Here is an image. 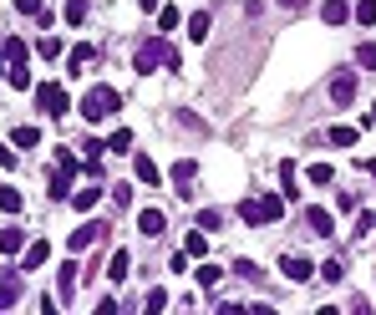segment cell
Instances as JSON below:
<instances>
[{
  "mask_svg": "<svg viewBox=\"0 0 376 315\" xmlns=\"http://www.w3.org/2000/svg\"><path fill=\"white\" fill-rule=\"evenodd\" d=\"M77 112H82L86 122H107V117H117V112H122V92H117V87H107V81H97V87L82 97V107H77Z\"/></svg>",
  "mask_w": 376,
  "mask_h": 315,
  "instance_id": "1",
  "label": "cell"
},
{
  "mask_svg": "<svg viewBox=\"0 0 376 315\" xmlns=\"http://www.w3.org/2000/svg\"><path fill=\"white\" fill-rule=\"evenodd\" d=\"M132 67H138L143 76H153V72H158V67H179V51H173L168 46V41H158V36H153V41H143V46H138V56H132Z\"/></svg>",
  "mask_w": 376,
  "mask_h": 315,
  "instance_id": "2",
  "label": "cell"
},
{
  "mask_svg": "<svg viewBox=\"0 0 376 315\" xmlns=\"http://www.w3.org/2000/svg\"><path fill=\"white\" fill-rule=\"evenodd\" d=\"M285 214V194H259V199H245V203H239V219H245V224H275Z\"/></svg>",
  "mask_w": 376,
  "mask_h": 315,
  "instance_id": "3",
  "label": "cell"
},
{
  "mask_svg": "<svg viewBox=\"0 0 376 315\" xmlns=\"http://www.w3.org/2000/svg\"><path fill=\"white\" fill-rule=\"evenodd\" d=\"M31 92H36V107L46 112V117H66V112H72V97H66L61 81H36Z\"/></svg>",
  "mask_w": 376,
  "mask_h": 315,
  "instance_id": "4",
  "label": "cell"
},
{
  "mask_svg": "<svg viewBox=\"0 0 376 315\" xmlns=\"http://www.w3.org/2000/svg\"><path fill=\"white\" fill-rule=\"evenodd\" d=\"M72 173H77V153H66L56 158V173H51V199H72Z\"/></svg>",
  "mask_w": 376,
  "mask_h": 315,
  "instance_id": "5",
  "label": "cell"
},
{
  "mask_svg": "<svg viewBox=\"0 0 376 315\" xmlns=\"http://www.w3.org/2000/svg\"><path fill=\"white\" fill-rule=\"evenodd\" d=\"M102 234H107V224H102V219H86L77 234H66V249H72V255H82V249H92Z\"/></svg>",
  "mask_w": 376,
  "mask_h": 315,
  "instance_id": "6",
  "label": "cell"
},
{
  "mask_svg": "<svg viewBox=\"0 0 376 315\" xmlns=\"http://www.w3.org/2000/svg\"><path fill=\"white\" fill-rule=\"evenodd\" d=\"M330 102H336V107H351V102H356V72L330 76Z\"/></svg>",
  "mask_w": 376,
  "mask_h": 315,
  "instance_id": "7",
  "label": "cell"
},
{
  "mask_svg": "<svg viewBox=\"0 0 376 315\" xmlns=\"http://www.w3.org/2000/svg\"><path fill=\"white\" fill-rule=\"evenodd\" d=\"M280 275L295 280V285H305V280H316V264L305 260V255H285V260H280Z\"/></svg>",
  "mask_w": 376,
  "mask_h": 315,
  "instance_id": "8",
  "label": "cell"
},
{
  "mask_svg": "<svg viewBox=\"0 0 376 315\" xmlns=\"http://www.w3.org/2000/svg\"><path fill=\"white\" fill-rule=\"evenodd\" d=\"M193 173H198V163L193 158H179L173 163V183H179V199H193L188 188H193Z\"/></svg>",
  "mask_w": 376,
  "mask_h": 315,
  "instance_id": "9",
  "label": "cell"
},
{
  "mask_svg": "<svg viewBox=\"0 0 376 315\" xmlns=\"http://www.w3.org/2000/svg\"><path fill=\"white\" fill-rule=\"evenodd\" d=\"M46 260H51V244L46 239H31L26 249H20V264H26V269H41Z\"/></svg>",
  "mask_w": 376,
  "mask_h": 315,
  "instance_id": "10",
  "label": "cell"
},
{
  "mask_svg": "<svg viewBox=\"0 0 376 315\" xmlns=\"http://www.w3.org/2000/svg\"><path fill=\"white\" fill-rule=\"evenodd\" d=\"M138 229H143L148 239H158L163 229H168V219H163V208H143V214H138Z\"/></svg>",
  "mask_w": 376,
  "mask_h": 315,
  "instance_id": "11",
  "label": "cell"
},
{
  "mask_svg": "<svg viewBox=\"0 0 376 315\" xmlns=\"http://www.w3.org/2000/svg\"><path fill=\"white\" fill-rule=\"evenodd\" d=\"M26 244H31V239H26V229H15V224H11V229H0V255H20Z\"/></svg>",
  "mask_w": 376,
  "mask_h": 315,
  "instance_id": "12",
  "label": "cell"
},
{
  "mask_svg": "<svg viewBox=\"0 0 376 315\" xmlns=\"http://www.w3.org/2000/svg\"><path fill=\"white\" fill-rule=\"evenodd\" d=\"M11 142H15L20 153H26V148H41V128H36V122H20V128L11 133Z\"/></svg>",
  "mask_w": 376,
  "mask_h": 315,
  "instance_id": "13",
  "label": "cell"
},
{
  "mask_svg": "<svg viewBox=\"0 0 376 315\" xmlns=\"http://www.w3.org/2000/svg\"><path fill=\"white\" fill-rule=\"evenodd\" d=\"M56 295H61V300H72V295H77V260H72V264H61V275H56Z\"/></svg>",
  "mask_w": 376,
  "mask_h": 315,
  "instance_id": "14",
  "label": "cell"
},
{
  "mask_svg": "<svg viewBox=\"0 0 376 315\" xmlns=\"http://www.w3.org/2000/svg\"><path fill=\"white\" fill-rule=\"evenodd\" d=\"M305 224H311L320 239H325V234H336V219H330V208H311V214H305Z\"/></svg>",
  "mask_w": 376,
  "mask_h": 315,
  "instance_id": "15",
  "label": "cell"
},
{
  "mask_svg": "<svg viewBox=\"0 0 376 315\" xmlns=\"http://www.w3.org/2000/svg\"><path fill=\"white\" fill-rule=\"evenodd\" d=\"M132 173H138V183H158V178H163V173H158V163H153L148 153L132 158Z\"/></svg>",
  "mask_w": 376,
  "mask_h": 315,
  "instance_id": "16",
  "label": "cell"
},
{
  "mask_svg": "<svg viewBox=\"0 0 376 315\" xmlns=\"http://www.w3.org/2000/svg\"><path fill=\"white\" fill-rule=\"evenodd\" d=\"M356 138H361V133H356V128H346V122L325 133V142H330V148H356Z\"/></svg>",
  "mask_w": 376,
  "mask_h": 315,
  "instance_id": "17",
  "label": "cell"
},
{
  "mask_svg": "<svg viewBox=\"0 0 376 315\" xmlns=\"http://www.w3.org/2000/svg\"><path fill=\"white\" fill-rule=\"evenodd\" d=\"M320 15H325V26H341V20H351V6H346V0H325Z\"/></svg>",
  "mask_w": 376,
  "mask_h": 315,
  "instance_id": "18",
  "label": "cell"
},
{
  "mask_svg": "<svg viewBox=\"0 0 376 315\" xmlns=\"http://www.w3.org/2000/svg\"><path fill=\"white\" fill-rule=\"evenodd\" d=\"M127 264H132V260H127V249H117V255L107 260V280H112V285H122V280H127Z\"/></svg>",
  "mask_w": 376,
  "mask_h": 315,
  "instance_id": "19",
  "label": "cell"
},
{
  "mask_svg": "<svg viewBox=\"0 0 376 315\" xmlns=\"http://www.w3.org/2000/svg\"><path fill=\"white\" fill-rule=\"evenodd\" d=\"M15 11L20 15H36V26H51V11L41 6V0H15Z\"/></svg>",
  "mask_w": 376,
  "mask_h": 315,
  "instance_id": "20",
  "label": "cell"
},
{
  "mask_svg": "<svg viewBox=\"0 0 376 315\" xmlns=\"http://www.w3.org/2000/svg\"><path fill=\"white\" fill-rule=\"evenodd\" d=\"M209 26H214L209 11H193V15H188V41H204V36H209Z\"/></svg>",
  "mask_w": 376,
  "mask_h": 315,
  "instance_id": "21",
  "label": "cell"
},
{
  "mask_svg": "<svg viewBox=\"0 0 376 315\" xmlns=\"http://www.w3.org/2000/svg\"><path fill=\"white\" fill-rule=\"evenodd\" d=\"M86 61H97V46H86V41H82V46H72V51H66V67H86Z\"/></svg>",
  "mask_w": 376,
  "mask_h": 315,
  "instance_id": "22",
  "label": "cell"
},
{
  "mask_svg": "<svg viewBox=\"0 0 376 315\" xmlns=\"http://www.w3.org/2000/svg\"><path fill=\"white\" fill-rule=\"evenodd\" d=\"M20 300V280L15 275H6V280H0V310H11Z\"/></svg>",
  "mask_w": 376,
  "mask_h": 315,
  "instance_id": "23",
  "label": "cell"
},
{
  "mask_svg": "<svg viewBox=\"0 0 376 315\" xmlns=\"http://www.w3.org/2000/svg\"><path fill=\"white\" fill-rule=\"evenodd\" d=\"M316 275H320L325 285H341V280H346V264H341V260H325V264L316 269Z\"/></svg>",
  "mask_w": 376,
  "mask_h": 315,
  "instance_id": "24",
  "label": "cell"
},
{
  "mask_svg": "<svg viewBox=\"0 0 376 315\" xmlns=\"http://www.w3.org/2000/svg\"><path fill=\"white\" fill-rule=\"evenodd\" d=\"M6 81H11L15 92H31V87H36V81H31V67H11V72H6Z\"/></svg>",
  "mask_w": 376,
  "mask_h": 315,
  "instance_id": "25",
  "label": "cell"
},
{
  "mask_svg": "<svg viewBox=\"0 0 376 315\" xmlns=\"http://www.w3.org/2000/svg\"><path fill=\"white\" fill-rule=\"evenodd\" d=\"M20 203H26V199H20V188H0V208H6V214H20Z\"/></svg>",
  "mask_w": 376,
  "mask_h": 315,
  "instance_id": "26",
  "label": "cell"
},
{
  "mask_svg": "<svg viewBox=\"0 0 376 315\" xmlns=\"http://www.w3.org/2000/svg\"><path fill=\"white\" fill-rule=\"evenodd\" d=\"M97 199H102V188H77V194H72V203L82 208V214H86V208H97Z\"/></svg>",
  "mask_w": 376,
  "mask_h": 315,
  "instance_id": "27",
  "label": "cell"
},
{
  "mask_svg": "<svg viewBox=\"0 0 376 315\" xmlns=\"http://www.w3.org/2000/svg\"><path fill=\"white\" fill-rule=\"evenodd\" d=\"M219 280H224V269H219V264H198V285H204V290H214Z\"/></svg>",
  "mask_w": 376,
  "mask_h": 315,
  "instance_id": "28",
  "label": "cell"
},
{
  "mask_svg": "<svg viewBox=\"0 0 376 315\" xmlns=\"http://www.w3.org/2000/svg\"><path fill=\"white\" fill-rule=\"evenodd\" d=\"M127 148H132V133L127 128H117L112 138H107V153H127Z\"/></svg>",
  "mask_w": 376,
  "mask_h": 315,
  "instance_id": "29",
  "label": "cell"
},
{
  "mask_svg": "<svg viewBox=\"0 0 376 315\" xmlns=\"http://www.w3.org/2000/svg\"><path fill=\"white\" fill-rule=\"evenodd\" d=\"M86 6H92V0H66V20L82 26V20H86Z\"/></svg>",
  "mask_w": 376,
  "mask_h": 315,
  "instance_id": "30",
  "label": "cell"
},
{
  "mask_svg": "<svg viewBox=\"0 0 376 315\" xmlns=\"http://www.w3.org/2000/svg\"><path fill=\"white\" fill-rule=\"evenodd\" d=\"M351 15H356V20H361V26H376V0H361V6H356V11H351Z\"/></svg>",
  "mask_w": 376,
  "mask_h": 315,
  "instance_id": "31",
  "label": "cell"
},
{
  "mask_svg": "<svg viewBox=\"0 0 376 315\" xmlns=\"http://www.w3.org/2000/svg\"><path fill=\"white\" fill-rule=\"evenodd\" d=\"M280 183H285V194H295V163L290 158H280Z\"/></svg>",
  "mask_w": 376,
  "mask_h": 315,
  "instance_id": "32",
  "label": "cell"
},
{
  "mask_svg": "<svg viewBox=\"0 0 376 315\" xmlns=\"http://www.w3.org/2000/svg\"><path fill=\"white\" fill-rule=\"evenodd\" d=\"M143 305H148V315H158V310L168 305V290H148V300H143Z\"/></svg>",
  "mask_w": 376,
  "mask_h": 315,
  "instance_id": "33",
  "label": "cell"
},
{
  "mask_svg": "<svg viewBox=\"0 0 376 315\" xmlns=\"http://www.w3.org/2000/svg\"><path fill=\"white\" fill-rule=\"evenodd\" d=\"M305 178H311V183L320 188V183H330V178H336V173H330V163H316V168H311V173H305Z\"/></svg>",
  "mask_w": 376,
  "mask_h": 315,
  "instance_id": "34",
  "label": "cell"
},
{
  "mask_svg": "<svg viewBox=\"0 0 376 315\" xmlns=\"http://www.w3.org/2000/svg\"><path fill=\"white\" fill-rule=\"evenodd\" d=\"M234 275H239V280H259V264H254V260H239Z\"/></svg>",
  "mask_w": 376,
  "mask_h": 315,
  "instance_id": "35",
  "label": "cell"
},
{
  "mask_svg": "<svg viewBox=\"0 0 376 315\" xmlns=\"http://www.w3.org/2000/svg\"><path fill=\"white\" fill-rule=\"evenodd\" d=\"M224 224V214H219V208H204V214H198V229H219Z\"/></svg>",
  "mask_w": 376,
  "mask_h": 315,
  "instance_id": "36",
  "label": "cell"
},
{
  "mask_svg": "<svg viewBox=\"0 0 376 315\" xmlns=\"http://www.w3.org/2000/svg\"><path fill=\"white\" fill-rule=\"evenodd\" d=\"M356 61H361V67H366V72H376V46H371V41H366V46L356 51Z\"/></svg>",
  "mask_w": 376,
  "mask_h": 315,
  "instance_id": "37",
  "label": "cell"
},
{
  "mask_svg": "<svg viewBox=\"0 0 376 315\" xmlns=\"http://www.w3.org/2000/svg\"><path fill=\"white\" fill-rule=\"evenodd\" d=\"M204 249H209V239H204V234L193 229V234H188V255H198V260H204Z\"/></svg>",
  "mask_w": 376,
  "mask_h": 315,
  "instance_id": "38",
  "label": "cell"
},
{
  "mask_svg": "<svg viewBox=\"0 0 376 315\" xmlns=\"http://www.w3.org/2000/svg\"><path fill=\"white\" fill-rule=\"evenodd\" d=\"M36 51H41V56H61V41H56V36H41Z\"/></svg>",
  "mask_w": 376,
  "mask_h": 315,
  "instance_id": "39",
  "label": "cell"
},
{
  "mask_svg": "<svg viewBox=\"0 0 376 315\" xmlns=\"http://www.w3.org/2000/svg\"><path fill=\"white\" fill-rule=\"evenodd\" d=\"M158 26H163V31H173V26H179V11L163 6V11H158Z\"/></svg>",
  "mask_w": 376,
  "mask_h": 315,
  "instance_id": "40",
  "label": "cell"
},
{
  "mask_svg": "<svg viewBox=\"0 0 376 315\" xmlns=\"http://www.w3.org/2000/svg\"><path fill=\"white\" fill-rule=\"evenodd\" d=\"M112 199H117V208H132V188H127V183H117V188H112Z\"/></svg>",
  "mask_w": 376,
  "mask_h": 315,
  "instance_id": "41",
  "label": "cell"
},
{
  "mask_svg": "<svg viewBox=\"0 0 376 315\" xmlns=\"http://www.w3.org/2000/svg\"><path fill=\"white\" fill-rule=\"evenodd\" d=\"M0 168H15V142H11V148L0 142Z\"/></svg>",
  "mask_w": 376,
  "mask_h": 315,
  "instance_id": "42",
  "label": "cell"
},
{
  "mask_svg": "<svg viewBox=\"0 0 376 315\" xmlns=\"http://www.w3.org/2000/svg\"><path fill=\"white\" fill-rule=\"evenodd\" d=\"M275 6H285V11H305V0H275Z\"/></svg>",
  "mask_w": 376,
  "mask_h": 315,
  "instance_id": "43",
  "label": "cell"
},
{
  "mask_svg": "<svg viewBox=\"0 0 376 315\" xmlns=\"http://www.w3.org/2000/svg\"><path fill=\"white\" fill-rule=\"evenodd\" d=\"M138 11H158V0H138Z\"/></svg>",
  "mask_w": 376,
  "mask_h": 315,
  "instance_id": "44",
  "label": "cell"
},
{
  "mask_svg": "<svg viewBox=\"0 0 376 315\" xmlns=\"http://www.w3.org/2000/svg\"><path fill=\"white\" fill-rule=\"evenodd\" d=\"M6 72H11V61H6V51H0V76H6Z\"/></svg>",
  "mask_w": 376,
  "mask_h": 315,
  "instance_id": "45",
  "label": "cell"
},
{
  "mask_svg": "<svg viewBox=\"0 0 376 315\" xmlns=\"http://www.w3.org/2000/svg\"><path fill=\"white\" fill-rule=\"evenodd\" d=\"M366 173H371V178H376V158H371V163H366Z\"/></svg>",
  "mask_w": 376,
  "mask_h": 315,
  "instance_id": "46",
  "label": "cell"
},
{
  "mask_svg": "<svg viewBox=\"0 0 376 315\" xmlns=\"http://www.w3.org/2000/svg\"><path fill=\"white\" fill-rule=\"evenodd\" d=\"M366 122H376V102H371V112H366Z\"/></svg>",
  "mask_w": 376,
  "mask_h": 315,
  "instance_id": "47",
  "label": "cell"
},
{
  "mask_svg": "<svg viewBox=\"0 0 376 315\" xmlns=\"http://www.w3.org/2000/svg\"><path fill=\"white\" fill-rule=\"evenodd\" d=\"M371 224H376V208H371Z\"/></svg>",
  "mask_w": 376,
  "mask_h": 315,
  "instance_id": "48",
  "label": "cell"
}]
</instances>
